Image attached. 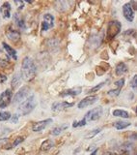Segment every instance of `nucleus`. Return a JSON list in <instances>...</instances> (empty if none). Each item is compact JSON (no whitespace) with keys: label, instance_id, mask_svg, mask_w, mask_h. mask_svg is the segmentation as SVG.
<instances>
[{"label":"nucleus","instance_id":"7c9ffc66","mask_svg":"<svg viewBox=\"0 0 137 155\" xmlns=\"http://www.w3.org/2000/svg\"><path fill=\"white\" fill-rule=\"evenodd\" d=\"M48 28H50V25H49L48 23H46L45 21H43V23H42V30L43 31H46Z\"/></svg>","mask_w":137,"mask_h":155},{"label":"nucleus","instance_id":"0eeeda50","mask_svg":"<svg viewBox=\"0 0 137 155\" xmlns=\"http://www.w3.org/2000/svg\"><path fill=\"white\" fill-rule=\"evenodd\" d=\"M98 100V97L96 95L88 96V97H86V98L82 99L78 103L77 107H78V109H84V108L89 107V106H91V105L95 104Z\"/></svg>","mask_w":137,"mask_h":155},{"label":"nucleus","instance_id":"72a5a7b5","mask_svg":"<svg viewBox=\"0 0 137 155\" xmlns=\"http://www.w3.org/2000/svg\"><path fill=\"white\" fill-rule=\"evenodd\" d=\"M97 152H98V149H96V150H94V151L92 152L91 155H96V154H97Z\"/></svg>","mask_w":137,"mask_h":155},{"label":"nucleus","instance_id":"9b49d317","mask_svg":"<svg viewBox=\"0 0 137 155\" xmlns=\"http://www.w3.org/2000/svg\"><path fill=\"white\" fill-rule=\"evenodd\" d=\"M82 91V87L81 86H77V87H73V88H70V89H67L63 92L60 93V97H66V96H76L78 94H80Z\"/></svg>","mask_w":137,"mask_h":155},{"label":"nucleus","instance_id":"412c9836","mask_svg":"<svg viewBox=\"0 0 137 155\" xmlns=\"http://www.w3.org/2000/svg\"><path fill=\"white\" fill-rule=\"evenodd\" d=\"M68 128V125H62V126H58V127H55L52 131H51V134L53 136H58L59 134H61L62 131H64L65 129Z\"/></svg>","mask_w":137,"mask_h":155},{"label":"nucleus","instance_id":"f3484780","mask_svg":"<svg viewBox=\"0 0 137 155\" xmlns=\"http://www.w3.org/2000/svg\"><path fill=\"white\" fill-rule=\"evenodd\" d=\"M14 19H15V21L16 23V24H18V27H20V29H22V30L26 29L25 23H24V21L18 15V14H15V15H14Z\"/></svg>","mask_w":137,"mask_h":155},{"label":"nucleus","instance_id":"b1692460","mask_svg":"<svg viewBox=\"0 0 137 155\" xmlns=\"http://www.w3.org/2000/svg\"><path fill=\"white\" fill-rule=\"evenodd\" d=\"M11 118V113L9 112H0V121H6Z\"/></svg>","mask_w":137,"mask_h":155},{"label":"nucleus","instance_id":"39448f33","mask_svg":"<svg viewBox=\"0 0 137 155\" xmlns=\"http://www.w3.org/2000/svg\"><path fill=\"white\" fill-rule=\"evenodd\" d=\"M12 96H13V92L11 89H6L0 94V108L1 109L7 108L11 104V102H12Z\"/></svg>","mask_w":137,"mask_h":155},{"label":"nucleus","instance_id":"4468645a","mask_svg":"<svg viewBox=\"0 0 137 155\" xmlns=\"http://www.w3.org/2000/svg\"><path fill=\"white\" fill-rule=\"evenodd\" d=\"M115 71H116L117 76H122V75H124L128 72V66L124 62H120L117 64Z\"/></svg>","mask_w":137,"mask_h":155},{"label":"nucleus","instance_id":"7ed1b4c3","mask_svg":"<svg viewBox=\"0 0 137 155\" xmlns=\"http://www.w3.org/2000/svg\"><path fill=\"white\" fill-rule=\"evenodd\" d=\"M122 28V24L121 23H119L118 21H110L107 26V38L108 39H112L114 38L117 34H119L120 31H121Z\"/></svg>","mask_w":137,"mask_h":155},{"label":"nucleus","instance_id":"2f4dec72","mask_svg":"<svg viewBox=\"0 0 137 155\" xmlns=\"http://www.w3.org/2000/svg\"><path fill=\"white\" fill-rule=\"evenodd\" d=\"M18 120V115H14L13 117L11 118V121H12V123H16Z\"/></svg>","mask_w":137,"mask_h":155},{"label":"nucleus","instance_id":"f03ea898","mask_svg":"<svg viewBox=\"0 0 137 155\" xmlns=\"http://www.w3.org/2000/svg\"><path fill=\"white\" fill-rule=\"evenodd\" d=\"M35 107H36V100H35V96L32 95L20 105L18 112L20 115H27L35 109Z\"/></svg>","mask_w":137,"mask_h":155},{"label":"nucleus","instance_id":"473e14b6","mask_svg":"<svg viewBox=\"0 0 137 155\" xmlns=\"http://www.w3.org/2000/svg\"><path fill=\"white\" fill-rule=\"evenodd\" d=\"M15 3L20 5V6H18V10H21L23 8V3H24L23 1H15Z\"/></svg>","mask_w":137,"mask_h":155},{"label":"nucleus","instance_id":"5701e85b","mask_svg":"<svg viewBox=\"0 0 137 155\" xmlns=\"http://www.w3.org/2000/svg\"><path fill=\"white\" fill-rule=\"evenodd\" d=\"M100 130H101L100 128H96L94 130H92V131H90L89 133H87L85 135V139H92V138H94L96 135H98L100 132Z\"/></svg>","mask_w":137,"mask_h":155},{"label":"nucleus","instance_id":"cd10ccee","mask_svg":"<svg viewBox=\"0 0 137 155\" xmlns=\"http://www.w3.org/2000/svg\"><path fill=\"white\" fill-rule=\"evenodd\" d=\"M125 84V80L124 79H121L119 80V81H117L116 82H115V85L117 86V88H120V89H122V87L124 86Z\"/></svg>","mask_w":137,"mask_h":155},{"label":"nucleus","instance_id":"393cba45","mask_svg":"<svg viewBox=\"0 0 137 155\" xmlns=\"http://www.w3.org/2000/svg\"><path fill=\"white\" fill-rule=\"evenodd\" d=\"M104 84H105V82H100V84L96 85L95 87L91 88V89H90V90H89V91H88V92H87V93H95V92H98V91L100 90V88L102 87V86H103V85H104Z\"/></svg>","mask_w":137,"mask_h":155},{"label":"nucleus","instance_id":"f257e3e1","mask_svg":"<svg viewBox=\"0 0 137 155\" xmlns=\"http://www.w3.org/2000/svg\"><path fill=\"white\" fill-rule=\"evenodd\" d=\"M36 66L30 57L26 56L23 58L22 65H21V77L23 78L24 81L30 82L36 76Z\"/></svg>","mask_w":137,"mask_h":155},{"label":"nucleus","instance_id":"c85d7f7f","mask_svg":"<svg viewBox=\"0 0 137 155\" xmlns=\"http://www.w3.org/2000/svg\"><path fill=\"white\" fill-rule=\"evenodd\" d=\"M24 141V138L23 137H20V138H16V140L14 142V143H13V147H15V146H16V145H20V143H22Z\"/></svg>","mask_w":137,"mask_h":155},{"label":"nucleus","instance_id":"9d476101","mask_svg":"<svg viewBox=\"0 0 137 155\" xmlns=\"http://www.w3.org/2000/svg\"><path fill=\"white\" fill-rule=\"evenodd\" d=\"M50 123H52V119H51V118H47V119H45V120H42V121H39V122L34 123L32 129L34 132H40V131H42V130L45 129V127Z\"/></svg>","mask_w":137,"mask_h":155},{"label":"nucleus","instance_id":"20e7f679","mask_svg":"<svg viewBox=\"0 0 137 155\" xmlns=\"http://www.w3.org/2000/svg\"><path fill=\"white\" fill-rule=\"evenodd\" d=\"M102 112H103L102 107H100V106L97 107L93 110H90L89 112L85 115L84 118H85V120H86V122L87 121H97L101 117Z\"/></svg>","mask_w":137,"mask_h":155},{"label":"nucleus","instance_id":"6e6552de","mask_svg":"<svg viewBox=\"0 0 137 155\" xmlns=\"http://www.w3.org/2000/svg\"><path fill=\"white\" fill-rule=\"evenodd\" d=\"M123 14H124L125 19L128 21L130 23L133 21L134 19V11L131 8V5L130 3H127L123 6Z\"/></svg>","mask_w":137,"mask_h":155},{"label":"nucleus","instance_id":"dca6fc26","mask_svg":"<svg viewBox=\"0 0 137 155\" xmlns=\"http://www.w3.org/2000/svg\"><path fill=\"white\" fill-rule=\"evenodd\" d=\"M7 37L10 39L11 41H14V42H16L18 40H20V33L16 30L11 29L9 31H7Z\"/></svg>","mask_w":137,"mask_h":155},{"label":"nucleus","instance_id":"423d86ee","mask_svg":"<svg viewBox=\"0 0 137 155\" xmlns=\"http://www.w3.org/2000/svg\"><path fill=\"white\" fill-rule=\"evenodd\" d=\"M30 91V88L28 86H23L21 87L20 90H18V92L16 93L15 97H14L13 99V104L16 105V104H18V103H21V102H23L24 99L26 98L27 96H28V93Z\"/></svg>","mask_w":137,"mask_h":155},{"label":"nucleus","instance_id":"c756f323","mask_svg":"<svg viewBox=\"0 0 137 155\" xmlns=\"http://www.w3.org/2000/svg\"><path fill=\"white\" fill-rule=\"evenodd\" d=\"M136 86H137V76L135 75V76L132 78V81H131V87L136 88Z\"/></svg>","mask_w":137,"mask_h":155},{"label":"nucleus","instance_id":"1a4fd4ad","mask_svg":"<svg viewBox=\"0 0 137 155\" xmlns=\"http://www.w3.org/2000/svg\"><path fill=\"white\" fill-rule=\"evenodd\" d=\"M75 103H68V102H55L52 105V110L54 112H60V110H64L66 109L73 107Z\"/></svg>","mask_w":137,"mask_h":155},{"label":"nucleus","instance_id":"4be33fe9","mask_svg":"<svg viewBox=\"0 0 137 155\" xmlns=\"http://www.w3.org/2000/svg\"><path fill=\"white\" fill-rule=\"evenodd\" d=\"M43 19H45V21L46 23H48L49 25L53 26V21H54V16L52 15H50V14H45V15H43Z\"/></svg>","mask_w":137,"mask_h":155},{"label":"nucleus","instance_id":"2eb2a0df","mask_svg":"<svg viewBox=\"0 0 137 155\" xmlns=\"http://www.w3.org/2000/svg\"><path fill=\"white\" fill-rule=\"evenodd\" d=\"M2 45H3V48H4L5 51H6V52L13 58V59H15V60L18 59V56H16V51L12 48V47L9 46L8 44H6L5 42L2 43Z\"/></svg>","mask_w":137,"mask_h":155},{"label":"nucleus","instance_id":"a878e982","mask_svg":"<svg viewBox=\"0 0 137 155\" xmlns=\"http://www.w3.org/2000/svg\"><path fill=\"white\" fill-rule=\"evenodd\" d=\"M120 92H121V89H120V88H116V89L109 90V91H108V95L113 96V97H116V96L119 95Z\"/></svg>","mask_w":137,"mask_h":155},{"label":"nucleus","instance_id":"aec40b11","mask_svg":"<svg viewBox=\"0 0 137 155\" xmlns=\"http://www.w3.org/2000/svg\"><path fill=\"white\" fill-rule=\"evenodd\" d=\"M53 146V142L51 140H46L45 141L42 145H41V150L42 151H47Z\"/></svg>","mask_w":137,"mask_h":155},{"label":"nucleus","instance_id":"bb28decb","mask_svg":"<svg viewBox=\"0 0 137 155\" xmlns=\"http://www.w3.org/2000/svg\"><path fill=\"white\" fill-rule=\"evenodd\" d=\"M86 125V120H85V118H83L82 120H80L78 122V121H75L73 124V128H75V127H78V126H84Z\"/></svg>","mask_w":137,"mask_h":155},{"label":"nucleus","instance_id":"a211bd4d","mask_svg":"<svg viewBox=\"0 0 137 155\" xmlns=\"http://www.w3.org/2000/svg\"><path fill=\"white\" fill-rule=\"evenodd\" d=\"M112 115H113L114 116H117V117H123V118L130 117L128 112H125V110H113Z\"/></svg>","mask_w":137,"mask_h":155},{"label":"nucleus","instance_id":"6ab92c4d","mask_svg":"<svg viewBox=\"0 0 137 155\" xmlns=\"http://www.w3.org/2000/svg\"><path fill=\"white\" fill-rule=\"evenodd\" d=\"M114 127L118 130H123V129H125L127 127H128L130 125V122H128V121H116V122L113 123Z\"/></svg>","mask_w":137,"mask_h":155},{"label":"nucleus","instance_id":"f8f14e48","mask_svg":"<svg viewBox=\"0 0 137 155\" xmlns=\"http://www.w3.org/2000/svg\"><path fill=\"white\" fill-rule=\"evenodd\" d=\"M11 10H12V8H11L9 2H5L0 7V13H1V15L4 19L11 18Z\"/></svg>","mask_w":137,"mask_h":155},{"label":"nucleus","instance_id":"ddd939ff","mask_svg":"<svg viewBox=\"0 0 137 155\" xmlns=\"http://www.w3.org/2000/svg\"><path fill=\"white\" fill-rule=\"evenodd\" d=\"M20 84H21V75L20 73H16L14 75L12 82H11V85H12L13 90L16 89L20 85Z\"/></svg>","mask_w":137,"mask_h":155}]
</instances>
